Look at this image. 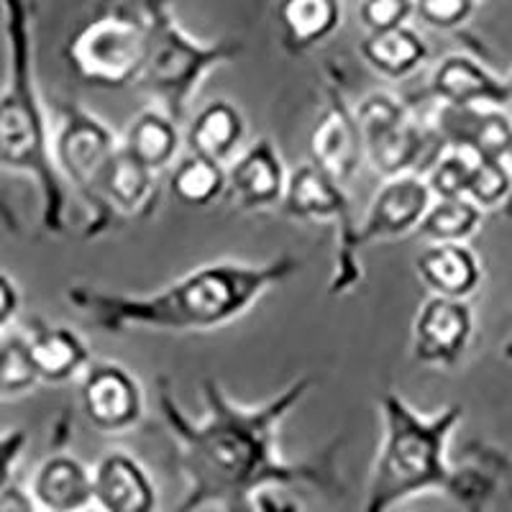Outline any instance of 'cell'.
Wrapping results in <instances>:
<instances>
[{
	"mask_svg": "<svg viewBox=\"0 0 512 512\" xmlns=\"http://www.w3.org/2000/svg\"><path fill=\"white\" fill-rule=\"evenodd\" d=\"M80 402L90 423L103 433H126L144 418V390L121 364L95 361L82 374Z\"/></svg>",
	"mask_w": 512,
	"mask_h": 512,
	"instance_id": "30bf717a",
	"label": "cell"
},
{
	"mask_svg": "<svg viewBox=\"0 0 512 512\" xmlns=\"http://www.w3.org/2000/svg\"><path fill=\"white\" fill-rule=\"evenodd\" d=\"M103 198L118 221L121 218L152 216L159 198L157 172L128 157L121 146V152H118L116 162L108 172V180H105Z\"/></svg>",
	"mask_w": 512,
	"mask_h": 512,
	"instance_id": "603a6c76",
	"label": "cell"
},
{
	"mask_svg": "<svg viewBox=\"0 0 512 512\" xmlns=\"http://www.w3.org/2000/svg\"><path fill=\"white\" fill-rule=\"evenodd\" d=\"M169 190L187 208H205L216 203L228 190V175L223 164L187 154L169 175Z\"/></svg>",
	"mask_w": 512,
	"mask_h": 512,
	"instance_id": "484cf974",
	"label": "cell"
},
{
	"mask_svg": "<svg viewBox=\"0 0 512 512\" xmlns=\"http://www.w3.org/2000/svg\"><path fill=\"white\" fill-rule=\"evenodd\" d=\"M244 136V113L231 100H213L195 113L185 131V144L192 157L223 164L239 152Z\"/></svg>",
	"mask_w": 512,
	"mask_h": 512,
	"instance_id": "44dd1931",
	"label": "cell"
},
{
	"mask_svg": "<svg viewBox=\"0 0 512 512\" xmlns=\"http://www.w3.org/2000/svg\"><path fill=\"white\" fill-rule=\"evenodd\" d=\"M24 341L31 369L39 382H67L77 374L88 372V367L93 364L88 344L72 328L39 323L24 333Z\"/></svg>",
	"mask_w": 512,
	"mask_h": 512,
	"instance_id": "d6986e66",
	"label": "cell"
},
{
	"mask_svg": "<svg viewBox=\"0 0 512 512\" xmlns=\"http://www.w3.org/2000/svg\"><path fill=\"white\" fill-rule=\"evenodd\" d=\"M474 336V313L466 300L428 297L413 320V359L425 367L451 369Z\"/></svg>",
	"mask_w": 512,
	"mask_h": 512,
	"instance_id": "7c38bea8",
	"label": "cell"
},
{
	"mask_svg": "<svg viewBox=\"0 0 512 512\" xmlns=\"http://www.w3.org/2000/svg\"><path fill=\"white\" fill-rule=\"evenodd\" d=\"M85 512H100V510H98V507H90V510H85Z\"/></svg>",
	"mask_w": 512,
	"mask_h": 512,
	"instance_id": "74e56055",
	"label": "cell"
},
{
	"mask_svg": "<svg viewBox=\"0 0 512 512\" xmlns=\"http://www.w3.org/2000/svg\"><path fill=\"white\" fill-rule=\"evenodd\" d=\"M431 123L446 149H464L477 159L507 162L512 149V121L497 108H451L436 105Z\"/></svg>",
	"mask_w": 512,
	"mask_h": 512,
	"instance_id": "4fadbf2b",
	"label": "cell"
},
{
	"mask_svg": "<svg viewBox=\"0 0 512 512\" xmlns=\"http://www.w3.org/2000/svg\"><path fill=\"white\" fill-rule=\"evenodd\" d=\"M410 16H415V3L410 0H367L359 6V18L369 34L408 26Z\"/></svg>",
	"mask_w": 512,
	"mask_h": 512,
	"instance_id": "4dcf8cb0",
	"label": "cell"
},
{
	"mask_svg": "<svg viewBox=\"0 0 512 512\" xmlns=\"http://www.w3.org/2000/svg\"><path fill=\"white\" fill-rule=\"evenodd\" d=\"M472 0H423L415 3V16L436 31H456L472 18Z\"/></svg>",
	"mask_w": 512,
	"mask_h": 512,
	"instance_id": "1f68e13d",
	"label": "cell"
},
{
	"mask_svg": "<svg viewBox=\"0 0 512 512\" xmlns=\"http://www.w3.org/2000/svg\"><path fill=\"white\" fill-rule=\"evenodd\" d=\"M282 210L303 221L336 223V262L328 280V295H346L364 280L359 262V223L354 221V208L346 185L320 172L313 164H300L290 172Z\"/></svg>",
	"mask_w": 512,
	"mask_h": 512,
	"instance_id": "9c48e42d",
	"label": "cell"
},
{
	"mask_svg": "<svg viewBox=\"0 0 512 512\" xmlns=\"http://www.w3.org/2000/svg\"><path fill=\"white\" fill-rule=\"evenodd\" d=\"M180 144V126L159 108H146L131 118L121 136L123 152L152 172H162L175 162Z\"/></svg>",
	"mask_w": 512,
	"mask_h": 512,
	"instance_id": "7402d4cb",
	"label": "cell"
},
{
	"mask_svg": "<svg viewBox=\"0 0 512 512\" xmlns=\"http://www.w3.org/2000/svg\"><path fill=\"white\" fill-rule=\"evenodd\" d=\"M139 13L146 24V54L136 85L182 126L205 77L236 62L244 54V41L198 39L182 29L167 3H139Z\"/></svg>",
	"mask_w": 512,
	"mask_h": 512,
	"instance_id": "5b68a950",
	"label": "cell"
},
{
	"mask_svg": "<svg viewBox=\"0 0 512 512\" xmlns=\"http://www.w3.org/2000/svg\"><path fill=\"white\" fill-rule=\"evenodd\" d=\"M0 359H3V341H0Z\"/></svg>",
	"mask_w": 512,
	"mask_h": 512,
	"instance_id": "f35d334b",
	"label": "cell"
},
{
	"mask_svg": "<svg viewBox=\"0 0 512 512\" xmlns=\"http://www.w3.org/2000/svg\"><path fill=\"white\" fill-rule=\"evenodd\" d=\"M415 272L433 297L466 300L482 282V264L464 244H431L415 256Z\"/></svg>",
	"mask_w": 512,
	"mask_h": 512,
	"instance_id": "ffe728a7",
	"label": "cell"
},
{
	"mask_svg": "<svg viewBox=\"0 0 512 512\" xmlns=\"http://www.w3.org/2000/svg\"><path fill=\"white\" fill-rule=\"evenodd\" d=\"M313 384L315 379L305 374L262 405H241L218 379L208 377L203 379L205 415L192 420L180 408L172 382L159 377V415L175 438L177 469L185 479V495L172 512H200L210 505L244 512L262 489L300 484L323 495H344L336 469L338 443L305 461H287L280 454L282 420L308 397Z\"/></svg>",
	"mask_w": 512,
	"mask_h": 512,
	"instance_id": "6da1fadb",
	"label": "cell"
},
{
	"mask_svg": "<svg viewBox=\"0 0 512 512\" xmlns=\"http://www.w3.org/2000/svg\"><path fill=\"white\" fill-rule=\"evenodd\" d=\"M512 195V175L507 162L497 159H479L474 169L472 185L466 198L472 200L479 210L484 208H505Z\"/></svg>",
	"mask_w": 512,
	"mask_h": 512,
	"instance_id": "f1b7e54d",
	"label": "cell"
},
{
	"mask_svg": "<svg viewBox=\"0 0 512 512\" xmlns=\"http://www.w3.org/2000/svg\"><path fill=\"white\" fill-rule=\"evenodd\" d=\"M433 195L423 175H402L384 180L359 223V246L372 241L400 239L420 228L425 213L431 210Z\"/></svg>",
	"mask_w": 512,
	"mask_h": 512,
	"instance_id": "5bb4252c",
	"label": "cell"
},
{
	"mask_svg": "<svg viewBox=\"0 0 512 512\" xmlns=\"http://www.w3.org/2000/svg\"><path fill=\"white\" fill-rule=\"evenodd\" d=\"M54 164L64 185L75 187L90 218L85 239H98L118 226V218L105 205V180L121 152V139L113 128L77 103H64L54 118Z\"/></svg>",
	"mask_w": 512,
	"mask_h": 512,
	"instance_id": "8992f818",
	"label": "cell"
},
{
	"mask_svg": "<svg viewBox=\"0 0 512 512\" xmlns=\"http://www.w3.org/2000/svg\"><path fill=\"white\" fill-rule=\"evenodd\" d=\"M482 223V210L469 198L433 200L418 231L431 244H464Z\"/></svg>",
	"mask_w": 512,
	"mask_h": 512,
	"instance_id": "4316f807",
	"label": "cell"
},
{
	"mask_svg": "<svg viewBox=\"0 0 512 512\" xmlns=\"http://www.w3.org/2000/svg\"><path fill=\"white\" fill-rule=\"evenodd\" d=\"M21 308V292L8 274L0 272V331H6Z\"/></svg>",
	"mask_w": 512,
	"mask_h": 512,
	"instance_id": "836d02e7",
	"label": "cell"
},
{
	"mask_svg": "<svg viewBox=\"0 0 512 512\" xmlns=\"http://www.w3.org/2000/svg\"><path fill=\"white\" fill-rule=\"evenodd\" d=\"M31 497L41 512L90 510L95 505L93 469L70 454H52L31 479Z\"/></svg>",
	"mask_w": 512,
	"mask_h": 512,
	"instance_id": "ac0fdd59",
	"label": "cell"
},
{
	"mask_svg": "<svg viewBox=\"0 0 512 512\" xmlns=\"http://www.w3.org/2000/svg\"><path fill=\"white\" fill-rule=\"evenodd\" d=\"M6 36V82L0 88V167L26 175L39 187L41 226L67 228V185L54 164V126L41 105L34 59V6L0 3Z\"/></svg>",
	"mask_w": 512,
	"mask_h": 512,
	"instance_id": "3957f363",
	"label": "cell"
},
{
	"mask_svg": "<svg viewBox=\"0 0 512 512\" xmlns=\"http://www.w3.org/2000/svg\"><path fill=\"white\" fill-rule=\"evenodd\" d=\"M297 256H277L264 264L223 262L200 264L152 295H121L95 287H70L64 300L103 333L131 328L154 331H210L249 313L272 287L303 272Z\"/></svg>",
	"mask_w": 512,
	"mask_h": 512,
	"instance_id": "7a4b0ae2",
	"label": "cell"
},
{
	"mask_svg": "<svg viewBox=\"0 0 512 512\" xmlns=\"http://www.w3.org/2000/svg\"><path fill=\"white\" fill-rule=\"evenodd\" d=\"M0 512H39L31 492H24L18 484H11V487L0 495Z\"/></svg>",
	"mask_w": 512,
	"mask_h": 512,
	"instance_id": "e575fe53",
	"label": "cell"
},
{
	"mask_svg": "<svg viewBox=\"0 0 512 512\" xmlns=\"http://www.w3.org/2000/svg\"><path fill=\"white\" fill-rule=\"evenodd\" d=\"M93 500L100 512H157V487L139 459L111 451L93 466Z\"/></svg>",
	"mask_w": 512,
	"mask_h": 512,
	"instance_id": "e0dca14e",
	"label": "cell"
},
{
	"mask_svg": "<svg viewBox=\"0 0 512 512\" xmlns=\"http://www.w3.org/2000/svg\"><path fill=\"white\" fill-rule=\"evenodd\" d=\"M477 164L479 159L464 149H446L423 175L433 200L466 198Z\"/></svg>",
	"mask_w": 512,
	"mask_h": 512,
	"instance_id": "83f0119b",
	"label": "cell"
},
{
	"mask_svg": "<svg viewBox=\"0 0 512 512\" xmlns=\"http://www.w3.org/2000/svg\"><path fill=\"white\" fill-rule=\"evenodd\" d=\"M361 57L382 77L405 80L428 59V44L415 29L400 26L384 34H367L361 41Z\"/></svg>",
	"mask_w": 512,
	"mask_h": 512,
	"instance_id": "d4e9b609",
	"label": "cell"
},
{
	"mask_svg": "<svg viewBox=\"0 0 512 512\" xmlns=\"http://www.w3.org/2000/svg\"><path fill=\"white\" fill-rule=\"evenodd\" d=\"M39 382L31 369L29 354H26L24 333H13L3 341V359H0V395H21Z\"/></svg>",
	"mask_w": 512,
	"mask_h": 512,
	"instance_id": "f546056e",
	"label": "cell"
},
{
	"mask_svg": "<svg viewBox=\"0 0 512 512\" xmlns=\"http://www.w3.org/2000/svg\"><path fill=\"white\" fill-rule=\"evenodd\" d=\"M282 47L290 54H305L336 34L344 8L336 0H287L277 8Z\"/></svg>",
	"mask_w": 512,
	"mask_h": 512,
	"instance_id": "cb8c5ba5",
	"label": "cell"
},
{
	"mask_svg": "<svg viewBox=\"0 0 512 512\" xmlns=\"http://www.w3.org/2000/svg\"><path fill=\"white\" fill-rule=\"evenodd\" d=\"M510 85H512V77H510Z\"/></svg>",
	"mask_w": 512,
	"mask_h": 512,
	"instance_id": "ab89813d",
	"label": "cell"
},
{
	"mask_svg": "<svg viewBox=\"0 0 512 512\" xmlns=\"http://www.w3.org/2000/svg\"><path fill=\"white\" fill-rule=\"evenodd\" d=\"M146 54V24L136 8H111L80 26L67 44V62L80 82L103 90L139 82Z\"/></svg>",
	"mask_w": 512,
	"mask_h": 512,
	"instance_id": "ba28073f",
	"label": "cell"
},
{
	"mask_svg": "<svg viewBox=\"0 0 512 512\" xmlns=\"http://www.w3.org/2000/svg\"><path fill=\"white\" fill-rule=\"evenodd\" d=\"M354 111L364 141V162L384 180L425 175L446 152L431 123L387 90L364 95Z\"/></svg>",
	"mask_w": 512,
	"mask_h": 512,
	"instance_id": "52a82bcc",
	"label": "cell"
},
{
	"mask_svg": "<svg viewBox=\"0 0 512 512\" xmlns=\"http://www.w3.org/2000/svg\"><path fill=\"white\" fill-rule=\"evenodd\" d=\"M29 443V433L24 428H8L0 433V495L13 484V469L21 461Z\"/></svg>",
	"mask_w": 512,
	"mask_h": 512,
	"instance_id": "d6a6232c",
	"label": "cell"
},
{
	"mask_svg": "<svg viewBox=\"0 0 512 512\" xmlns=\"http://www.w3.org/2000/svg\"><path fill=\"white\" fill-rule=\"evenodd\" d=\"M228 175V195L241 210H264L282 205L290 182L282 154L269 136L256 139L254 144L233 159Z\"/></svg>",
	"mask_w": 512,
	"mask_h": 512,
	"instance_id": "2e32d148",
	"label": "cell"
},
{
	"mask_svg": "<svg viewBox=\"0 0 512 512\" xmlns=\"http://www.w3.org/2000/svg\"><path fill=\"white\" fill-rule=\"evenodd\" d=\"M502 354H505V359H507V361H512V341H510V344L505 346V349H502Z\"/></svg>",
	"mask_w": 512,
	"mask_h": 512,
	"instance_id": "8d00e7d4",
	"label": "cell"
},
{
	"mask_svg": "<svg viewBox=\"0 0 512 512\" xmlns=\"http://www.w3.org/2000/svg\"><path fill=\"white\" fill-rule=\"evenodd\" d=\"M377 405L382 415V443L361 512H392L402 502L428 492L448 495L454 469L448 466L446 451L456 425L464 420V405L454 402L425 415L392 390L384 392Z\"/></svg>",
	"mask_w": 512,
	"mask_h": 512,
	"instance_id": "277c9868",
	"label": "cell"
},
{
	"mask_svg": "<svg viewBox=\"0 0 512 512\" xmlns=\"http://www.w3.org/2000/svg\"><path fill=\"white\" fill-rule=\"evenodd\" d=\"M308 154L313 167L341 185L351 182L364 162V141H361L356 111L346 103L344 90L336 85H328L326 108L310 128Z\"/></svg>",
	"mask_w": 512,
	"mask_h": 512,
	"instance_id": "8fae6325",
	"label": "cell"
},
{
	"mask_svg": "<svg viewBox=\"0 0 512 512\" xmlns=\"http://www.w3.org/2000/svg\"><path fill=\"white\" fill-rule=\"evenodd\" d=\"M428 95L451 108H502L512 100L510 80H500L477 59L448 54L428 77Z\"/></svg>",
	"mask_w": 512,
	"mask_h": 512,
	"instance_id": "9a60e30c",
	"label": "cell"
},
{
	"mask_svg": "<svg viewBox=\"0 0 512 512\" xmlns=\"http://www.w3.org/2000/svg\"><path fill=\"white\" fill-rule=\"evenodd\" d=\"M507 167H510V175H512V149H510V154H507ZM502 213H505L507 218H512V195H510V200H507L505 208H502Z\"/></svg>",
	"mask_w": 512,
	"mask_h": 512,
	"instance_id": "d590c367",
	"label": "cell"
}]
</instances>
